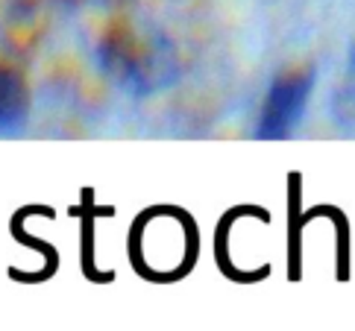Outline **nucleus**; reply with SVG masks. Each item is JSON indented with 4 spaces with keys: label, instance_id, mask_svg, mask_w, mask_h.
I'll return each instance as SVG.
<instances>
[{
    "label": "nucleus",
    "instance_id": "nucleus-1",
    "mask_svg": "<svg viewBox=\"0 0 355 331\" xmlns=\"http://www.w3.org/2000/svg\"><path fill=\"white\" fill-rule=\"evenodd\" d=\"M191 226H197L191 211L180 206H150L138 211L126 235V256L132 270L153 285L182 282L185 276H191L200 252L176 244L171 247V238Z\"/></svg>",
    "mask_w": 355,
    "mask_h": 331
},
{
    "label": "nucleus",
    "instance_id": "nucleus-2",
    "mask_svg": "<svg viewBox=\"0 0 355 331\" xmlns=\"http://www.w3.org/2000/svg\"><path fill=\"white\" fill-rule=\"evenodd\" d=\"M33 214H39V217H44V220H56V208L42 206V202L39 206H21L15 214H12L9 235L27 249H35V252H42L44 256V267L39 273H27V270H21V267H6V276L12 278V282H18V285H44L59 273V252H56V247L50 244V240L35 238V235H30L27 229H24V220L33 217Z\"/></svg>",
    "mask_w": 355,
    "mask_h": 331
},
{
    "label": "nucleus",
    "instance_id": "nucleus-3",
    "mask_svg": "<svg viewBox=\"0 0 355 331\" xmlns=\"http://www.w3.org/2000/svg\"><path fill=\"white\" fill-rule=\"evenodd\" d=\"M247 214L259 217L264 226H270V220H273L270 211L261 208V206H232L218 220V229H214V261H218V270L226 278H230V282H235V285H259V282H264V278H270V273H273L270 264H259L256 270H241V267H235L232 258H230V235H232V226L241 217H247Z\"/></svg>",
    "mask_w": 355,
    "mask_h": 331
},
{
    "label": "nucleus",
    "instance_id": "nucleus-4",
    "mask_svg": "<svg viewBox=\"0 0 355 331\" xmlns=\"http://www.w3.org/2000/svg\"><path fill=\"white\" fill-rule=\"evenodd\" d=\"M80 270L92 285H112L115 282V270H100L94 261V220L97 217H112L115 208H97L94 206V188L80 190Z\"/></svg>",
    "mask_w": 355,
    "mask_h": 331
},
{
    "label": "nucleus",
    "instance_id": "nucleus-5",
    "mask_svg": "<svg viewBox=\"0 0 355 331\" xmlns=\"http://www.w3.org/2000/svg\"><path fill=\"white\" fill-rule=\"evenodd\" d=\"M302 173H288V282L302 278Z\"/></svg>",
    "mask_w": 355,
    "mask_h": 331
},
{
    "label": "nucleus",
    "instance_id": "nucleus-6",
    "mask_svg": "<svg viewBox=\"0 0 355 331\" xmlns=\"http://www.w3.org/2000/svg\"><path fill=\"white\" fill-rule=\"evenodd\" d=\"M317 217L332 220V226H335V278L340 285H347L349 282V220H347L344 208L329 206V202L302 211V223H306V226L311 220H317Z\"/></svg>",
    "mask_w": 355,
    "mask_h": 331
}]
</instances>
